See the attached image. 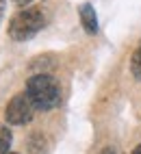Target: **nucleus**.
<instances>
[{
    "instance_id": "obj_1",
    "label": "nucleus",
    "mask_w": 141,
    "mask_h": 154,
    "mask_svg": "<svg viewBox=\"0 0 141 154\" xmlns=\"http://www.w3.org/2000/svg\"><path fill=\"white\" fill-rule=\"evenodd\" d=\"M26 96L31 98L35 109L50 111L61 100V89H59V83L50 74H35L26 83Z\"/></svg>"
},
{
    "instance_id": "obj_2",
    "label": "nucleus",
    "mask_w": 141,
    "mask_h": 154,
    "mask_svg": "<svg viewBox=\"0 0 141 154\" xmlns=\"http://www.w3.org/2000/svg\"><path fill=\"white\" fill-rule=\"evenodd\" d=\"M44 26V13L39 9H24L11 17L9 22V35L15 42H26L35 37Z\"/></svg>"
},
{
    "instance_id": "obj_3",
    "label": "nucleus",
    "mask_w": 141,
    "mask_h": 154,
    "mask_svg": "<svg viewBox=\"0 0 141 154\" xmlns=\"http://www.w3.org/2000/svg\"><path fill=\"white\" fill-rule=\"evenodd\" d=\"M33 113H35V106H33L31 98L26 94H17L9 100V104L5 109V119L13 126H22L33 119Z\"/></svg>"
},
{
    "instance_id": "obj_4",
    "label": "nucleus",
    "mask_w": 141,
    "mask_h": 154,
    "mask_svg": "<svg viewBox=\"0 0 141 154\" xmlns=\"http://www.w3.org/2000/svg\"><path fill=\"white\" fill-rule=\"evenodd\" d=\"M78 13H80V24H83V28L87 30V33L89 35L98 33V15L93 11V7L89 2H85V5H80Z\"/></svg>"
},
{
    "instance_id": "obj_5",
    "label": "nucleus",
    "mask_w": 141,
    "mask_h": 154,
    "mask_svg": "<svg viewBox=\"0 0 141 154\" xmlns=\"http://www.w3.org/2000/svg\"><path fill=\"white\" fill-rule=\"evenodd\" d=\"M130 72H133V76L137 80H141V44L133 52V59H130Z\"/></svg>"
},
{
    "instance_id": "obj_6",
    "label": "nucleus",
    "mask_w": 141,
    "mask_h": 154,
    "mask_svg": "<svg viewBox=\"0 0 141 154\" xmlns=\"http://www.w3.org/2000/svg\"><path fill=\"white\" fill-rule=\"evenodd\" d=\"M11 130L7 126H0V154H9V148H11Z\"/></svg>"
},
{
    "instance_id": "obj_7",
    "label": "nucleus",
    "mask_w": 141,
    "mask_h": 154,
    "mask_svg": "<svg viewBox=\"0 0 141 154\" xmlns=\"http://www.w3.org/2000/svg\"><path fill=\"white\" fill-rule=\"evenodd\" d=\"M13 2H15L17 7H26V5H31L33 0H13Z\"/></svg>"
},
{
    "instance_id": "obj_8",
    "label": "nucleus",
    "mask_w": 141,
    "mask_h": 154,
    "mask_svg": "<svg viewBox=\"0 0 141 154\" xmlns=\"http://www.w3.org/2000/svg\"><path fill=\"white\" fill-rule=\"evenodd\" d=\"M100 154H117V152H115L113 148H104V150H102V152H100Z\"/></svg>"
},
{
    "instance_id": "obj_9",
    "label": "nucleus",
    "mask_w": 141,
    "mask_h": 154,
    "mask_svg": "<svg viewBox=\"0 0 141 154\" xmlns=\"http://www.w3.org/2000/svg\"><path fill=\"white\" fill-rule=\"evenodd\" d=\"M133 154H141V146H137V148L133 150Z\"/></svg>"
},
{
    "instance_id": "obj_10",
    "label": "nucleus",
    "mask_w": 141,
    "mask_h": 154,
    "mask_svg": "<svg viewBox=\"0 0 141 154\" xmlns=\"http://www.w3.org/2000/svg\"><path fill=\"white\" fill-rule=\"evenodd\" d=\"M0 13H2V2H0Z\"/></svg>"
},
{
    "instance_id": "obj_11",
    "label": "nucleus",
    "mask_w": 141,
    "mask_h": 154,
    "mask_svg": "<svg viewBox=\"0 0 141 154\" xmlns=\"http://www.w3.org/2000/svg\"><path fill=\"white\" fill-rule=\"evenodd\" d=\"M9 154H15V152H9Z\"/></svg>"
}]
</instances>
